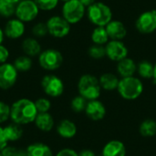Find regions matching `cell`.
Returning a JSON list of instances; mask_svg holds the SVG:
<instances>
[{
  "label": "cell",
  "instance_id": "1",
  "mask_svg": "<svg viewBox=\"0 0 156 156\" xmlns=\"http://www.w3.org/2000/svg\"><path fill=\"white\" fill-rule=\"evenodd\" d=\"M37 111L34 100L28 97H20L10 103V122L23 127L33 124Z\"/></svg>",
  "mask_w": 156,
  "mask_h": 156
},
{
  "label": "cell",
  "instance_id": "2",
  "mask_svg": "<svg viewBox=\"0 0 156 156\" xmlns=\"http://www.w3.org/2000/svg\"><path fill=\"white\" fill-rule=\"evenodd\" d=\"M101 84L100 80L93 75L85 74L81 76L78 81L79 94L85 98L88 101L98 100L101 95Z\"/></svg>",
  "mask_w": 156,
  "mask_h": 156
},
{
  "label": "cell",
  "instance_id": "3",
  "mask_svg": "<svg viewBox=\"0 0 156 156\" xmlns=\"http://www.w3.org/2000/svg\"><path fill=\"white\" fill-rule=\"evenodd\" d=\"M37 58L38 66L45 71L52 72L58 69L63 64V55L57 48H48L43 49Z\"/></svg>",
  "mask_w": 156,
  "mask_h": 156
},
{
  "label": "cell",
  "instance_id": "4",
  "mask_svg": "<svg viewBox=\"0 0 156 156\" xmlns=\"http://www.w3.org/2000/svg\"><path fill=\"white\" fill-rule=\"evenodd\" d=\"M39 84L42 92L50 99L58 98L65 91V84L62 79L53 73L45 74L41 78Z\"/></svg>",
  "mask_w": 156,
  "mask_h": 156
},
{
  "label": "cell",
  "instance_id": "5",
  "mask_svg": "<svg viewBox=\"0 0 156 156\" xmlns=\"http://www.w3.org/2000/svg\"><path fill=\"white\" fill-rule=\"evenodd\" d=\"M89 20L97 27H106L112 20L111 8L101 2H95L87 9Z\"/></svg>",
  "mask_w": 156,
  "mask_h": 156
},
{
  "label": "cell",
  "instance_id": "6",
  "mask_svg": "<svg viewBox=\"0 0 156 156\" xmlns=\"http://www.w3.org/2000/svg\"><path fill=\"white\" fill-rule=\"evenodd\" d=\"M117 90L123 99L133 101L139 98L143 93L144 85L138 78H135L133 76L122 78V80H120Z\"/></svg>",
  "mask_w": 156,
  "mask_h": 156
},
{
  "label": "cell",
  "instance_id": "7",
  "mask_svg": "<svg viewBox=\"0 0 156 156\" xmlns=\"http://www.w3.org/2000/svg\"><path fill=\"white\" fill-rule=\"evenodd\" d=\"M40 10L34 0H20L15 6V16L25 24L36 22Z\"/></svg>",
  "mask_w": 156,
  "mask_h": 156
},
{
  "label": "cell",
  "instance_id": "8",
  "mask_svg": "<svg viewBox=\"0 0 156 156\" xmlns=\"http://www.w3.org/2000/svg\"><path fill=\"white\" fill-rule=\"evenodd\" d=\"M46 24L48 35L54 38H64L70 32L71 25L61 15H53L49 16L47 19Z\"/></svg>",
  "mask_w": 156,
  "mask_h": 156
},
{
  "label": "cell",
  "instance_id": "9",
  "mask_svg": "<svg viewBox=\"0 0 156 156\" xmlns=\"http://www.w3.org/2000/svg\"><path fill=\"white\" fill-rule=\"evenodd\" d=\"M86 7L80 0H69L63 3L61 7V16L70 24L75 25L81 21L85 15Z\"/></svg>",
  "mask_w": 156,
  "mask_h": 156
},
{
  "label": "cell",
  "instance_id": "10",
  "mask_svg": "<svg viewBox=\"0 0 156 156\" xmlns=\"http://www.w3.org/2000/svg\"><path fill=\"white\" fill-rule=\"evenodd\" d=\"M19 72L12 62H6L0 65V90L8 91L17 83Z\"/></svg>",
  "mask_w": 156,
  "mask_h": 156
},
{
  "label": "cell",
  "instance_id": "11",
  "mask_svg": "<svg viewBox=\"0 0 156 156\" xmlns=\"http://www.w3.org/2000/svg\"><path fill=\"white\" fill-rule=\"evenodd\" d=\"M27 24L13 16L6 19L3 29L5 36V38L9 40H19L24 38V36L27 31Z\"/></svg>",
  "mask_w": 156,
  "mask_h": 156
},
{
  "label": "cell",
  "instance_id": "12",
  "mask_svg": "<svg viewBox=\"0 0 156 156\" xmlns=\"http://www.w3.org/2000/svg\"><path fill=\"white\" fill-rule=\"evenodd\" d=\"M137 30L143 34H150L156 30V10L145 11L135 22Z\"/></svg>",
  "mask_w": 156,
  "mask_h": 156
},
{
  "label": "cell",
  "instance_id": "13",
  "mask_svg": "<svg viewBox=\"0 0 156 156\" xmlns=\"http://www.w3.org/2000/svg\"><path fill=\"white\" fill-rule=\"evenodd\" d=\"M106 56L113 61L119 62L120 60L127 58L128 48L121 40H111L106 46Z\"/></svg>",
  "mask_w": 156,
  "mask_h": 156
},
{
  "label": "cell",
  "instance_id": "14",
  "mask_svg": "<svg viewBox=\"0 0 156 156\" xmlns=\"http://www.w3.org/2000/svg\"><path fill=\"white\" fill-rule=\"evenodd\" d=\"M20 49L22 54L27 55L32 58H37L43 50L39 39L32 36H28L22 38L20 42Z\"/></svg>",
  "mask_w": 156,
  "mask_h": 156
},
{
  "label": "cell",
  "instance_id": "15",
  "mask_svg": "<svg viewBox=\"0 0 156 156\" xmlns=\"http://www.w3.org/2000/svg\"><path fill=\"white\" fill-rule=\"evenodd\" d=\"M33 125L37 131L42 133H48L56 127V122L53 115L50 112H43L37 113Z\"/></svg>",
  "mask_w": 156,
  "mask_h": 156
},
{
  "label": "cell",
  "instance_id": "16",
  "mask_svg": "<svg viewBox=\"0 0 156 156\" xmlns=\"http://www.w3.org/2000/svg\"><path fill=\"white\" fill-rule=\"evenodd\" d=\"M3 128L6 139L11 144H16L19 141L23 139L25 135V127L15 122H9L3 125Z\"/></svg>",
  "mask_w": 156,
  "mask_h": 156
},
{
  "label": "cell",
  "instance_id": "17",
  "mask_svg": "<svg viewBox=\"0 0 156 156\" xmlns=\"http://www.w3.org/2000/svg\"><path fill=\"white\" fill-rule=\"evenodd\" d=\"M56 133L62 139H72L76 136L78 129L76 123L69 119H63L56 125Z\"/></svg>",
  "mask_w": 156,
  "mask_h": 156
},
{
  "label": "cell",
  "instance_id": "18",
  "mask_svg": "<svg viewBox=\"0 0 156 156\" xmlns=\"http://www.w3.org/2000/svg\"><path fill=\"white\" fill-rule=\"evenodd\" d=\"M26 151L27 156H54V152L49 144L35 141L32 143H29L26 146Z\"/></svg>",
  "mask_w": 156,
  "mask_h": 156
},
{
  "label": "cell",
  "instance_id": "19",
  "mask_svg": "<svg viewBox=\"0 0 156 156\" xmlns=\"http://www.w3.org/2000/svg\"><path fill=\"white\" fill-rule=\"evenodd\" d=\"M85 113L92 121H101L105 117L106 109L103 103L98 100L89 101L85 109Z\"/></svg>",
  "mask_w": 156,
  "mask_h": 156
},
{
  "label": "cell",
  "instance_id": "20",
  "mask_svg": "<svg viewBox=\"0 0 156 156\" xmlns=\"http://www.w3.org/2000/svg\"><path fill=\"white\" fill-rule=\"evenodd\" d=\"M109 38L112 40H122L127 35V29L124 24L119 20H112L105 27Z\"/></svg>",
  "mask_w": 156,
  "mask_h": 156
},
{
  "label": "cell",
  "instance_id": "21",
  "mask_svg": "<svg viewBox=\"0 0 156 156\" xmlns=\"http://www.w3.org/2000/svg\"><path fill=\"white\" fill-rule=\"evenodd\" d=\"M137 70V65L133 59L125 58L120 60L117 64V71L122 78L133 77Z\"/></svg>",
  "mask_w": 156,
  "mask_h": 156
},
{
  "label": "cell",
  "instance_id": "22",
  "mask_svg": "<svg viewBox=\"0 0 156 156\" xmlns=\"http://www.w3.org/2000/svg\"><path fill=\"white\" fill-rule=\"evenodd\" d=\"M126 148L124 144L117 140L109 142L102 150V156H125Z\"/></svg>",
  "mask_w": 156,
  "mask_h": 156
},
{
  "label": "cell",
  "instance_id": "23",
  "mask_svg": "<svg viewBox=\"0 0 156 156\" xmlns=\"http://www.w3.org/2000/svg\"><path fill=\"white\" fill-rule=\"evenodd\" d=\"M13 65L15 66V68L16 69V70L20 73H27L29 72L34 65V61L33 58L24 55V54H20L18 56H16L14 60H13Z\"/></svg>",
  "mask_w": 156,
  "mask_h": 156
},
{
  "label": "cell",
  "instance_id": "24",
  "mask_svg": "<svg viewBox=\"0 0 156 156\" xmlns=\"http://www.w3.org/2000/svg\"><path fill=\"white\" fill-rule=\"evenodd\" d=\"M101 89L105 90H113L118 89L120 80L112 73H104L99 79Z\"/></svg>",
  "mask_w": 156,
  "mask_h": 156
},
{
  "label": "cell",
  "instance_id": "25",
  "mask_svg": "<svg viewBox=\"0 0 156 156\" xmlns=\"http://www.w3.org/2000/svg\"><path fill=\"white\" fill-rule=\"evenodd\" d=\"M109 36L105 27H96L91 33V40L96 45L107 44L109 41Z\"/></svg>",
  "mask_w": 156,
  "mask_h": 156
},
{
  "label": "cell",
  "instance_id": "26",
  "mask_svg": "<svg viewBox=\"0 0 156 156\" xmlns=\"http://www.w3.org/2000/svg\"><path fill=\"white\" fill-rule=\"evenodd\" d=\"M31 36L37 38V39H41L46 37L48 35V27H47V24L44 21H36L33 23L31 29Z\"/></svg>",
  "mask_w": 156,
  "mask_h": 156
},
{
  "label": "cell",
  "instance_id": "27",
  "mask_svg": "<svg viewBox=\"0 0 156 156\" xmlns=\"http://www.w3.org/2000/svg\"><path fill=\"white\" fill-rule=\"evenodd\" d=\"M140 133L144 137H153L156 134V122L152 119H147L140 125Z\"/></svg>",
  "mask_w": 156,
  "mask_h": 156
},
{
  "label": "cell",
  "instance_id": "28",
  "mask_svg": "<svg viewBox=\"0 0 156 156\" xmlns=\"http://www.w3.org/2000/svg\"><path fill=\"white\" fill-rule=\"evenodd\" d=\"M137 71L142 78L152 79V78H154V65H153L149 61L144 60L137 65Z\"/></svg>",
  "mask_w": 156,
  "mask_h": 156
},
{
  "label": "cell",
  "instance_id": "29",
  "mask_svg": "<svg viewBox=\"0 0 156 156\" xmlns=\"http://www.w3.org/2000/svg\"><path fill=\"white\" fill-rule=\"evenodd\" d=\"M34 102L38 113L49 112L52 108V101L47 96H39L34 100Z\"/></svg>",
  "mask_w": 156,
  "mask_h": 156
},
{
  "label": "cell",
  "instance_id": "30",
  "mask_svg": "<svg viewBox=\"0 0 156 156\" xmlns=\"http://www.w3.org/2000/svg\"><path fill=\"white\" fill-rule=\"evenodd\" d=\"M15 6L16 5L6 1L0 0V18L8 19L15 16Z\"/></svg>",
  "mask_w": 156,
  "mask_h": 156
},
{
  "label": "cell",
  "instance_id": "31",
  "mask_svg": "<svg viewBox=\"0 0 156 156\" xmlns=\"http://www.w3.org/2000/svg\"><path fill=\"white\" fill-rule=\"evenodd\" d=\"M2 156H27L26 147L17 146L16 144H9L2 152Z\"/></svg>",
  "mask_w": 156,
  "mask_h": 156
},
{
  "label": "cell",
  "instance_id": "32",
  "mask_svg": "<svg viewBox=\"0 0 156 156\" xmlns=\"http://www.w3.org/2000/svg\"><path fill=\"white\" fill-rule=\"evenodd\" d=\"M87 103H88V101L79 94V95L75 96L71 100V101H70V108H71V110L74 112L80 113L82 112H85Z\"/></svg>",
  "mask_w": 156,
  "mask_h": 156
},
{
  "label": "cell",
  "instance_id": "33",
  "mask_svg": "<svg viewBox=\"0 0 156 156\" xmlns=\"http://www.w3.org/2000/svg\"><path fill=\"white\" fill-rule=\"evenodd\" d=\"M38 6L40 12H50L57 8L59 4V0H34Z\"/></svg>",
  "mask_w": 156,
  "mask_h": 156
},
{
  "label": "cell",
  "instance_id": "34",
  "mask_svg": "<svg viewBox=\"0 0 156 156\" xmlns=\"http://www.w3.org/2000/svg\"><path fill=\"white\" fill-rule=\"evenodd\" d=\"M10 122V103L0 100V125H5Z\"/></svg>",
  "mask_w": 156,
  "mask_h": 156
},
{
  "label": "cell",
  "instance_id": "35",
  "mask_svg": "<svg viewBox=\"0 0 156 156\" xmlns=\"http://www.w3.org/2000/svg\"><path fill=\"white\" fill-rule=\"evenodd\" d=\"M88 53L90 58H92L94 59H101L106 56V49H105L104 46L94 44L93 46H91L89 48Z\"/></svg>",
  "mask_w": 156,
  "mask_h": 156
},
{
  "label": "cell",
  "instance_id": "36",
  "mask_svg": "<svg viewBox=\"0 0 156 156\" xmlns=\"http://www.w3.org/2000/svg\"><path fill=\"white\" fill-rule=\"evenodd\" d=\"M9 58H10L9 48L5 44H1L0 45V65L8 62Z\"/></svg>",
  "mask_w": 156,
  "mask_h": 156
},
{
  "label": "cell",
  "instance_id": "37",
  "mask_svg": "<svg viewBox=\"0 0 156 156\" xmlns=\"http://www.w3.org/2000/svg\"><path fill=\"white\" fill-rule=\"evenodd\" d=\"M54 156H79V153L71 148H62L58 151Z\"/></svg>",
  "mask_w": 156,
  "mask_h": 156
},
{
  "label": "cell",
  "instance_id": "38",
  "mask_svg": "<svg viewBox=\"0 0 156 156\" xmlns=\"http://www.w3.org/2000/svg\"><path fill=\"white\" fill-rule=\"evenodd\" d=\"M9 144L7 139H6V136L5 134V132H4V128H3V125H0V153Z\"/></svg>",
  "mask_w": 156,
  "mask_h": 156
},
{
  "label": "cell",
  "instance_id": "39",
  "mask_svg": "<svg viewBox=\"0 0 156 156\" xmlns=\"http://www.w3.org/2000/svg\"><path fill=\"white\" fill-rule=\"evenodd\" d=\"M79 156H95V154L91 150L85 149V150L79 152Z\"/></svg>",
  "mask_w": 156,
  "mask_h": 156
},
{
  "label": "cell",
  "instance_id": "40",
  "mask_svg": "<svg viewBox=\"0 0 156 156\" xmlns=\"http://www.w3.org/2000/svg\"><path fill=\"white\" fill-rule=\"evenodd\" d=\"M80 2L85 6V7H89L90 5H93L95 3V0H80Z\"/></svg>",
  "mask_w": 156,
  "mask_h": 156
},
{
  "label": "cell",
  "instance_id": "41",
  "mask_svg": "<svg viewBox=\"0 0 156 156\" xmlns=\"http://www.w3.org/2000/svg\"><path fill=\"white\" fill-rule=\"evenodd\" d=\"M5 40V33H4V29L2 27H0V45L1 44H4Z\"/></svg>",
  "mask_w": 156,
  "mask_h": 156
},
{
  "label": "cell",
  "instance_id": "42",
  "mask_svg": "<svg viewBox=\"0 0 156 156\" xmlns=\"http://www.w3.org/2000/svg\"><path fill=\"white\" fill-rule=\"evenodd\" d=\"M6 1H8V2H10V3L14 4V5H16V4H17L20 0H6Z\"/></svg>",
  "mask_w": 156,
  "mask_h": 156
},
{
  "label": "cell",
  "instance_id": "43",
  "mask_svg": "<svg viewBox=\"0 0 156 156\" xmlns=\"http://www.w3.org/2000/svg\"><path fill=\"white\" fill-rule=\"evenodd\" d=\"M154 79L156 80V64L154 65Z\"/></svg>",
  "mask_w": 156,
  "mask_h": 156
},
{
  "label": "cell",
  "instance_id": "44",
  "mask_svg": "<svg viewBox=\"0 0 156 156\" xmlns=\"http://www.w3.org/2000/svg\"><path fill=\"white\" fill-rule=\"evenodd\" d=\"M59 1H61V2H63V3H65V2H68V1H69V0H59Z\"/></svg>",
  "mask_w": 156,
  "mask_h": 156
},
{
  "label": "cell",
  "instance_id": "45",
  "mask_svg": "<svg viewBox=\"0 0 156 156\" xmlns=\"http://www.w3.org/2000/svg\"><path fill=\"white\" fill-rule=\"evenodd\" d=\"M0 156H2V154H1V153H0Z\"/></svg>",
  "mask_w": 156,
  "mask_h": 156
}]
</instances>
